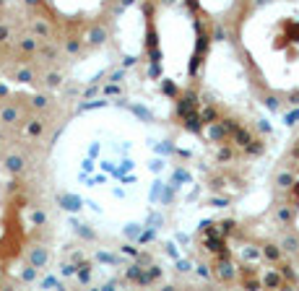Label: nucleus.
I'll return each mask as SVG.
<instances>
[{
	"mask_svg": "<svg viewBox=\"0 0 299 291\" xmlns=\"http://www.w3.org/2000/svg\"><path fill=\"white\" fill-rule=\"evenodd\" d=\"M26 197L21 182L5 164H0V276L10 271L24 255L26 242Z\"/></svg>",
	"mask_w": 299,
	"mask_h": 291,
	"instance_id": "obj_1",
	"label": "nucleus"
}]
</instances>
